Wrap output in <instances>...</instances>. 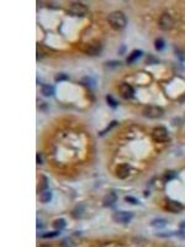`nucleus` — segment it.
Listing matches in <instances>:
<instances>
[{
  "label": "nucleus",
  "instance_id": "obj_1",
  "mask_svg": "<svg viewBox=\"0 0 185 247\" xmlns=\"http://www.w3.org/2000/svg\"><path fill=\"white\" fill-rule=\"evenodd\" d=\"M107 22L114 30H122L127 25V19L122 11H114L107 16Z\"/></svg>",
  "mask_w": 185,
  "mask_h": 247
},
{
  "label": "nucleus",
  "instance_id": "obj_2",
  "mask_svg": "<svg viewBox=\"0 0 185 247\" xmlns=\"http://www.w3.org/2000/svg\"><path fill=\"white\" fill-rule=\"evenodd\" d=\"M68 12L73 16H79V18H83L88 14V7L84 5L83 3H79V1H75V3H72L68 7Z\"/></svg>",
  "mask_w": 185,
  "mask_h": 247
},
{
  "label": "nucleus",
  "instance_id": "obj_3",
  "mask_svg": "<svg viewBox=\"0 0 185 247\" xmlns=\"http://www.w3.org/2000/svg\"><path fill=\"white\" fill-rule=\"evenodd\" d=\"M164 114V110L161 106L157 105H148L143 109V115L148 119H158Z\"/></svg>",
  "mask_w": 185,
  "mask_h": 247
},
{
  "label": "nucleus",
  "instance_id": "obj_4",
  "mask_svg": "<svg viewBox=\"0 0 185 247\" xmlns=\"http://www.w3.org/2000/svg\"><path fill=\"white\" fill-rule=\"evenodd\" d=\"M101 49H103V46L99 41H93V42L85 45V47L83 48V51L89 56H99L101 53Z\"/></svg>",
  "mask_w": 185,
  "mask_h": 247
},
{
  "label": "nucleus",
  "instance_id": "obj_5",
  "mask_svg": "<svg viewBox=\"0 0 185 247\" xmlns=\"http://www.w3.org/2000/svg\"><path fill=\"white\" fill-rule=\"evenodd\" d=\"M168 137H169V134H168V130L165 127L159 126L152 131V138L156 142H164L168 140Z\"/></svg>",
  "mask_w": 185,
  "mask_h": 247
},
{
  "label": "nucleus",
  "instance_id": "obj_6",
  "mask_svg": "<svg viewBox=\"0 0 185 247\" xmlns=\"http://www.w3.org/2000/svg\"><path fill=\"white\" fill-rule=\"evenodd\" d=\"M158 25H159V27H161V30L169 31L174 26V20H173V18L169 14H163L161 18H159Z\"/></svg>",
  "mask_w": 185,
  "mask_h": 247
},
{
  "label": "nucleus",
  "instance_id": "obj_7",
  "mask_svg": "<svg viewBox=\"0 0 185 247\" xmlns=\"http://www.w3.org/2000/svg\"><path fill=\"white\" fill-rule=\"evenodd\" d=\"M133 212L131 211H117L114 214L112 219L116 222H120V224H128V222L133 219Z\"/></svg>",
  "mask_w": 185,
  "mask_h": 247
},
{
  "label": "nucleus",
  "instance_id": "obj_8",
  "mask_svg": "<svg viewBox=\"0 0 185 247\" xmlns=\"http://www.w3.org/2000/svg\"><path fill=\"white\" fill-rule=\"evenodd\" d=\"M119 92L122 95V98H125V99H132L134 95L133 88L127 83H121L119 87Z\"/></svg>",
  "mask_w": 185,
  "mask_h": 247
},
{
  "label": "nucleus",
  "instance_id": "obj_9",
  "mask_svg": "<svg viewBox=\"0 0 185 247\" xmlns=\"http://www.w3.org/2000/svg\"><path fill=\"white\" fill-rule=\"evenodd\" d=\"M130 172H131L130 164L122 163V164H119V166H117V168H116V176H117V178H120V179H125L126 177H128Z\"/></svg>",
  "mask_w": 185,
  "mask_h": 247
},
{
  "label": "nucleus",
  "instance_id": "obj_10",
  "mask_svg": "<svg viewBox=\"0 0 185 247\" xmlns=\"http://www.w3.org/2000/svg\"><path fill=\"white\" fill-rule=\"evenodd\" d=\"M184 207L179 203V201H175V200H168L165 203V210L168 211H170V212H175V214H178L180 211H183Z\"/></svg>",
  "mask_w": 185,
  "mask_h": 247
},
{
  "label": "nucleus",
  "instance_id": "obj_11",
  "mask_svg": "<svg viewBox=\"0 0 185 247\" xmlns=\"http://www.w3.org/2000/svg\"><path fill=\"white\" fill-rule=\"evenodd\" d=\"M117 201V194L115 192H110L104 198V207H112Z\"/></svg>",
  "mask_w": 185,
  "mask_h": 247
},
{
  "label": "nucleus",
  "instance_id": "obj_12",
  "mask_svg": "<svg viewBox=\"0 0 185 247\" xmlns=\"http://www.w3.org/2000/svg\"><path fill=\"white\" fill-rule=\"evenodd\" d=\"M48 189V179L47 177L45 176H40V183L37 185V192L38 193H42Z\"/></svg>",
  "mask_w": 185,
  "mask_h": 247
},
{
  "label": "nucleus",
  "instance_id": "obj_13",
  "mask_svg": "<svg viewBox=\"0 0 185 247\" xmlns=\"http://www.w3.org/2000/svg\"><path fill=\"white\" fill-rule=\"evenodd\" d=\"M142 54H143V53H142L141 49H134V51H132L131 54L127 57V61H126V62H127L128 64H131V63H133V62H136Z\"/></svg>",
  "mask_w": 185,
  "mask_h": 247
},
{
  "label": "nucleus",
  "instance_id": "obj_14",
  "mask_svg": "<svg viewBox=\"0 0 185 247\" xmlns=\"http://www.w3.org/2000/svg\"><path fill=\"white\" fill-rule=\"evenodd\" d=\"M84 215H85V209H84V207H81V205L77 207L72 211V216L74 219H81V218H84Z\"/></svg>",
  "mask_w": 185,
  "mask_h": 247
},
{
  "label": "nucleus",
  "instance_id": "obj_15",
  "mask_svg": "<svg viewBox=\"0 0 185 247\" xmlns=\"http://www.w3.org/2000/svg\"><path fill=\"white\" fill-rule=\"evenodd\" d=\"M41 93L43 94L45 96H52L54 94V88L52 85H48V84H43L41 87Z\"/></svg>",
  "mask_w": 185,
  "mask_h": 247
},
{
  "label": "nucleus",
  "instance_id": "obj_16",
  "mask_svg": "<svg viewBox=\"0 0 185 247\" xmlns=\"http://www.w3.org/2000/svg\"><path fill=\"white\" fill-rule=\"evenodd\" d=\"M52 200V193L49 192V190H45V192H42L40 193V201L41 203H43V204H47Z\"/></svg>",
  "mask_w": 185,
  "mask_h": 247
},
{
  "label": "nucleus",
  "instance_id": "obj_17",
  "mask_svg": "<svg viewBox=\"0 0 185 247\" xmlns=\"http://www.w3.org/2000/svg\"><path fill=\"white\" fill-rule=\"evenodd\" d=\"M150 225H152L153 227H164L167 225V220H164V219H156V220H153L152 222H150Z\"/></svg>",
  "mask_w": 185,
  "mask_h": 247
},
{
  "label": "nucleus",
  "instance_id": "obj_18",
  "mask_svg": "<svg viewBox=\"0 0 185 247\" xmlns=\"http://www.w3.org/2000/svg\"><path fill=\"white\" fill-rule=\"evenodd\" d=\"M65 225H67V222H65V220H63V219H58V220H56V221L53 222V227H54L56 230H62V229L65 227Z\"/></svg>",
  "mask_w": 185,
  "mask_h": 247
},
{
  "label": "nucleus",
  "instance_id": "obj_19",
  "mask_svg": "<svg viewBox=\"0 0 185 247\" xmlns=\"http://www.w3.org/2000/svg\"><path fill=\"white\" fill-rule=\"evenodd\" d=\"M154 47L157 51H162V49L165 47V42H164V40L163 38H157L154 41Z\"/></svg>",
  "mask_w": 185,
  "mask_h": 247
},
{
  "label": "nucleus",
  "instance_id": "obj_20",
  "mask_svg": "<svg viewBox=\"0 0 185 247\" xmlns=\"http://www.w3.org/2000/svg\"><path fill=\"white\" fill-rule=\"evenodd\" d=\"M57 236H59L58 230H56V231H52V232H46V234L40 235V237H42V238H53V237H57Z\"/></svg>",
  "mask_w": 185,
  "mask_h": 247
},
{
  "label": "nucleus",
  "instance_id": "obj_21",
  "mask_svg": "<svg viewBox=\"0 0 185 247\" xmlns=\"http://www.w3.org/2000/svg\"><path fill=\"white\" fill-rule=\"evenodd\" d=\"M174 178H176V172H174V171H168L164 174V180H165V182H169V180H172Z\"/></svg>",
  "mask_w": 185,
  "mask_h": 247
},
{
  "label": "nucleus",
  "instance_id": "obj_22",
  "mask_svg": "<svg viewBox=\"0 0 185 247\" xmlns=\"http://www.w3.org/2000/svg\"><path fill=\"white\" fill-rule=\"evenodd\" d=\"M115 126H117V121H115V120H114V121H111L110 124H109V126H107V127H106L105 130H103V131H100V134H99V135H100V136H104V135H105L106 132H109V131H110V130H111L112 127H115Z\"/></svg>",
  "mask_w": 185,
  "mask_h": 247
},
{
  "label": "nucleus",
  "instance_id": "obj_23",
  "mask_svg": "<svg viewBox=\"0 0 185 247\" xmlns=\"http://www.w3.org/2000/svg\"><path fill=\"white\" fill-rule=\"evenodd\" d=\"M106 101H107V104H109V106H110V108H117V101L115 100V99L111 96V95H107L106 96Z\"/></svg>",
  "mask_w": 185,
  "mask_h": 247
},
{
  "label": "nucleus",
  "instance_id": "obj_24",
  "mask_svg": "<svg viewBox=\"0 0 185 247\" xmlns=\"http://www.w3.org/2000/svg\"><path fill=\"white\" fill-rule=\"evenodd\" d=\"M68 76L67 74H64V73H59V74H57V76L54 77V80L56 82H62V80H68Z\"/></svg>",
  "mask_w": 185,
  "mask_h": 247
},
{
  "label": "nucleus",
  "instance_id": "obj_25",
  "mask_svg": "<svg viewBox=\"0 0 185 247\" xmlns=\"http://www.w3.org/2000/svg\"><path fill=\"white\" fill-rule=\"evenodd\" d=\"M81 83H85V84H83V85H87V87H93L95 84V80L94 79H90V78H84L81 80Z\"/></svg>",
  "mask_w": 185,
  "mask_h": 247
},
{
  "label": "nucleus",
  "instance_id": "obj_26",
  "mask_svg": "<svg viewBox=\"0 0 185 247\" xmlns=\"http://www.w3.org/2000/svg\"><path fill=\"white\" fill-rule=\"evenodd\" d=\"M125 201H127L130 204H139V201L133 196H125Z\"/></svg>",
  "mask_w": 185,
  "mask_h": 247
},
{
  "label": "nucleus",
  "instance_id": "obj_27",
  "mask_svg": "<svg viewBox=\"0 0 185 247\" xmlns=\"http://www.w3.org/2000/svg\"><path fill=\"white\" fill-rule=\"evenodd\" d=\"M105 64L107 67H117V65H120V62H107Z\"/></svg>",
  "mask_w": 185,
  "mask_h": 247
},
{
  "label": "nucleus",
  "instance_id": "obj_28",
  "mask_svg": "<svg viewBox=\"0 0 185 247\" xmlns=\"http://www.w3.org/2000/svg\"><path fill=\"white\" fill-rule=\"evenodd\" d=\"M176 53H178V57H179V58H180L181 61H184V60H185V56H183V54H184L183 52H180V51H178V49H176Z\"/></svg>",
  "mask_w": 185,
  "mask_h": 247
},
{
  "label": "nucleus",
  "instance_id": "obj_29",
  "mask_svg": "<svg viewBox=\"0 0 185 247\" xmlns=\"http://www.w3.org/2000/svg\"><path fill=\"white\" fill-rule=\"evenodd\" d=\"M37 163L38 164H42V157H41L40 153H37Z\"/></svg>",
  "mask_w": 185,
  "mask_h": 247
},
{
  "label": "nucleus",
  "instance_id": "obj_30",
  "mask_svg": "<svg viewBox=\"0 0 185 247\" xmlns=\"http://www.w3.org/2000/svg\"><path fill=\"white\" fill-rule=\"evenodd\" d=\"M183 101H185V95H183L181 98H179V103H183Z\"/></svg>",
  "mask_w": 185,
  "mask_h": 247
},
{
  "label": "nucleus",
  "instance_id": "obj_31",
  "mask_svg": "<svg viewBox=\"0 0 185 247\" xmlns=\"http://www.w3.org/2000/svg\"><path fill=\"white\" fill-rule=\"evenodd\" d=\"M180 227H181V229H185V221H183L181 224H180Z\"/></svg>",
  "mask_w": 185,
  "mask_h": 247
}]
</instances>
